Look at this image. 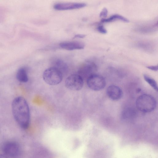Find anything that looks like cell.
Instances as JSON below:
<instances>
[{"label":"cell","mask_w":158,"mask_h":158,"mask_svg":"<svg viewBox=\"0 0 158 158\" xmlns=\"http://www.w3.org/2000/svg\"><path fill=\"white\" fill-rule=\"evenodd\" d=\"M12 110L16 121L23 129L29 126L30 113L28 104L26 99L22 97L15 98L12 103Z\"/></svg>","instance_id":"cell-1"},{"label":"cell","mask_w":158,"mask_h":158,"mask_svg":"<svg viewBox=\"0 0 158 158\" xmlns=\"http://www.w3.org/2000/svg\"><path fill=\"white\" fill-rule=\"evenodd\" d=\"M157 104L156 100L152 96L143 94L139 96L136 102V107L140 111L148 113L153 111Z\"/></svg>","instance_id":"cell-2"},{"label":"cell","mask_w":158,"mask_h":158,"mask_svg":"<svg viewBox=\"0 0 158 158\" xmlns=\"http://www.w3.org/2000/svg\"><path fill=\"white\" fill-rule=\"evenodd\" d=\"M63 73L56 68L53 67L48 68L44 71L43 78L47 84L52 85H57L62 81Z\"/></svg>","instance_id":"cell-3"},{"label":"cell","mask_w":158,"mask_h":158,"mask_svg":"<svg viewBox=\"0 0 158 158\" xmlns=\"http://www.w3.org/2000/svg\"><path fill=\"white\" fill-rule=\"evenodd\" d=\"M88 87L94 91H99L103 89L106 85L105 79L102 76L96 74L89 77L86 80Z\"/></svg>","instance_id":"cell-4"},{"label":"cell","mask_w":158,"mask_h":158,"mask_svg":"<svg viewBox=\"0 0 158 158\" xmlns=\"http://www.w3.org/2000/svg\"><path fill=\"white\" fill-rule=\"evenodd\" d=\"M83 85V79L78 74H73L69 75L65 81L66 87L72 90H79L82 88Z\"/></svg>","instance_id":"cell-5"},{"label":"cell","mask_w":158,"mask_h":158,"mask_svg":"<svg viewBox=\"0 0 158 158\" xmlns=\"http://www.w3.org/2000/svg\"><path fill=\"white\" fill-rule=\"evenodd\" d=\"M2 151L5 155L11 158H17L20 154L19 145L14 141H9L3 144Z\"/></svg>","instance_id":"cell-6"},{"label":"cell","mask_w":158,"mask_h":158,"mask_svg":"<svg viewBox=\"0 0 158 158\" xmlns=\"http://www.w3.org/2000/svg\"><path fill=\"white\" fill-rule=\"evenodd\" d=\"M97 67L94 64L86 62L81 66L78 71V74L84 79H87L90 76L95 74Z\"/></svg>","instance_id":"cell-7"},{"label":"cell","mask_w":158,"mask_h":158,"mask_svg":"<svg viewBox=\"0 0 158 158\" xmlns=\"http://www.w3.org/2000/svg\"><path fill=\"white\" fill-rule=\"evenodd\" d=\"M86 5L85 3L60 2L55 4L54 8L57 10H67L81 8Z\"/></svg>","instance_id":"cell-8"},{"label":"cell","mask_w":158,"mask_h":158,"mask_svg":"<svg viewBox=\"0 0 158 158\" xmlns=\"http://www.w3.org/2000/svg\"><path fill=\"white\" fill-rule=\"evenodd\" d=\"M106 93L108 97L113 100L120 99L123 95V92L120 88L114 85L108 86L107 89Z\"/></svg>","instance_id":"cell-9"},{"label":"cell","mask_w":158,"mask_h":158,"mask_svg":"<svg viewBox=\"0 0 158 158\" xmlns=\"http://www.w3.org/2000/svg\"><path fill=\"white\" fill-rule=\"evenodd\" d=\"M60 46L62 48L68 50L83 49L84 44L79 41H68L60 43Z\"/></svg>","instance_id":"cell-10"},{"label":"cell","mask_w":158,"mask_h":158,"mask_svg":"<svg viewBox=\"0 0 158 158\" xmlns=\"http://www.w3.org/2000/svg\"><path fill=\"white\" fill-rule=\"evenodd\" d=\"M16 77L17 80L20 82H27L28 78L26 69L24 68H21L19 69L16 73Z\"/></svg>","instance_id":"cell-11"},{"label":"cell","mask_w":158,"mask_h":158,"mask_svg":"<svg viewBox=\"0 0 158 158\" xmlns=\"http://www.w3.org/2000/svg\"><path fill=\"white\" fill-rule=\"evenodd\" d=\"M136 112L134 109L127 108L124 110L122 113V117L125 120L132 119L135 116Z\"/></svg>","instance_id":"cell-12"},{"label":"cell","mask_w":158,"mask_h":158,"mask_svg":"<svg viewBox=\"0 0 158 158\" xmlns=\"http://www.w3.org/2000/svg\"><path fill=\"white\" fill-rule=\"evenodd\" d=\"M54 67L57 69L62 73L66 72L68 70V66L66 64L60 60H57L56 61Z\"/></svg>","instance_id":"cell-13"},{"label":"cell","mask_w":158,"mask_h":158,"mask_svg":"<svg viewBox=\"0 0 158 158\" xmlns=\"http://www.w3.org/2000/svg\"><path fill=\"white\" fill-rule=\"evenodd\" d=\"M143 77L144 80L153 88L154 89L157 91H158L157 84L155 80L146 74L143 75Z\"/></svg>","instance_id":"cell-14"},{"label":"cell","mask_w":158,"mask_h":158,"mask_svg":"<svg viewBox=\"0 0 158 158\" xmlns=\"http://www.w3.org/2000/svg\"><path fill=\"white\" fill-rule=\"evenodd\" d=\"M114 20L117 19L122 20L126 22H128L129 20L125 17L118 14H115L112 15Z\"/></svg>","instance_id":"cell-15"},{"label":"cell","mask_w":158,"mask_h":158,"mask_svg":"<svg viewBox=\"0 0 158 158\" xmlns=\"http://www.w3.org/2000/svg\"><path fill=\"white\" fill-rule=\"evenodd\" d=\"M108 14V10L106 7L104 8L102 11L100 13L99 15L100 17H106Z\"/></svg>","instance_id":"cell-16"},{"label":"cell","mask_w":158,"mask_h":158,"mask_svg":"<svg viewBox=\"0 0 158 158\" xmlns=\"http://www.w3.org/2000/svg\"><path fill=\"white\" fill-rule=\"evenodd\" d=\"M98 31L101 33L106 34L107 33V31L103 26H99L97 28Z\"/></svg>","instance_id":"cell-17"},{"label":"cell","mask_w":158,"mask_h":158,"mask_svg":"<svg viewBox=\"0 0 158 158\" xmlns=\"http://www.w3.org/2000/svg\"><path fill=\"white\" fill-rule=\"evenodd\" d=\"M147 68L152 70L154 71H157L158 70V66L154 65V66H150L147 67Z\"/></svg>","instance_id":"cell-18"},{"label":"cell","mask_w":158,"mask_h":158,"mask_svg":"<svg viewBox=\"0 0 158 158\" xmlns=\"http://www.w3.org/2000/svg\"><path fill=\"white\" fill-rule=\"evenodd\" d=\"M85 35L84 34H78L75 35L74 38H83L85 37Z\"/></svg>","instance_id":"cell-19"},{"label":"cell","mask_w":158,"mask_h":158,"mask_svg":"<svg viewBox=\"0 0 158 158\" xmlns=\"http://www.w3.org/2000/svg\"><path fill=\"white\" fill-rule=\"evenodd\" d=\"M0 158H8L7 157L2 154L0 153Z\"/></svg>","instance_id":"cell-20"}]
</instances>
